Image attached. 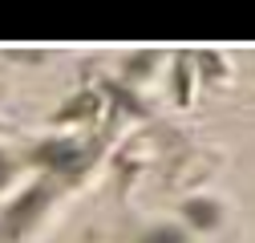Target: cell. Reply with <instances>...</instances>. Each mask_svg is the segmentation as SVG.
Masks as SVG:
<instances>
[{"label":"cell","instance_id":"cell-1","mask_svg":"<svg viewBox=\"0 0 255 243\" xmlns=\"http://www.w3.org/2000/svg\"><path fill=\"white\" fill-rule=\"evenodd\" d=\"M49 187H33V191H28L12 211H8V215H4V227H8V235H20L24 227H33L37 223V215H41V211L49 207Z\"/></svg>","mask_w":255,"mask_h":243},{"label":"cell","instance_id":"cell-2","mask_svg":"<svg viewBox=\"0 0 255 243\" xmlns=\"http://www.w3.org/2000/svg\"><path fill=\"white\" fill-rule=\"evenodd\" d=\"M37 162H41V166H57V170H77L81 150H77L73 142H45V146L37 150Z\"/></svg>","mask_w":255,"mask_h":243},{"label":"cell","instance_id":"cell-3","mask_svg":"<svg viewBox=\"0 0 255 243\" xmlns=\"http://www.w3.org/2000/svg\"><path fill=\"white\" fill-rule=\"evenodd\" d=\"M186 215L195 219L199 227H215V223H219V211L207 207V203H190V207H186Z\"/></svg>","mask_w":255,"mask_h":243},{"label":"cell","instance_id":"cell-4","mask_svg":"<svg viewBox=\"0 0 255 243\" xmlns=\"http://www.w3.org/2000/svg\"><path fill=\"white\" fill-rule=\"evenodd\" d=\"M142 243H182V235L178 231H170V227H158L154 235H146Z\"/></svg>","mask_w":255,"mask_h":243},{"label":"cell","instance_id":"cell-5","mask_svg":"<svg viewBox=\"0 0 255 243\" xmlns=\"http://www.w3.org/2000/svg\"><path fill=\"white\" fill-rule=\"evenodd\" d=\"M4 178H8V158L0 154V182H4Z\"/></svg>","mask_w":255,"mask_h":243}]
</instances>
